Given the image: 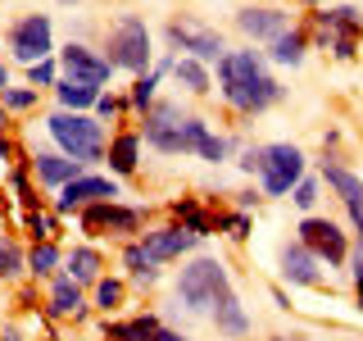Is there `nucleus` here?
<instances>
[{"instance_id":"obj_18","label":"nucleus","mask_w":363,"mask_h":341,"mask_svg":"<svg viewBox=\"0 0 363 341\" xmlns=\"http://www.w3.org/2000/svg\"><path fill=\"white\" fill-rule=\"evenodd\" d=\"M32 173H37V182H45V187H68L73 178L86 173V164H77V159H68V155H32Z\"/></svg>"},{"instance_id":"obj_20","label":"nucleus","mask_w":363,"mask_h":341,"mask_svg":"<svg viewBox=\"0 0 363 341\" xmlns=\"http://www.w3.org/2000/svg\"><path fill=\"white\" fill-rule=\"evenodd\" d=\"M213 328H218L223 337H245L250 332V314L241 310V301H236V291H227L218 305H213Z\"/></svg>"},{"instance_id":"obj_10","label":"nucleus","mask_w":363,"mask_h":341,"mask_svg":"<svg viewBox=\"0 0 363 341\" xmlns=\"http://www.w3.org/2000/svg\"><path fill=\"white\" fill-rule=\"evenodd\" d=\"M136 246H141L145 264H168V259L191 255V250L200 246V237L191 232V227H182V223H168V227H150V232H141Z\"/></svg>"},{"instance_id":"obj_12","label":"nucleus","mask_w":363,"mask_h":341,"mask_svg":"<svg viewBox=\"0 0 363 341\" xmlns=\"http://www.w3.org/2000/svg\"><path fill=\"white\" fill-rule=\"evenodd\" d=\"M141 210H132V205H118V200H100V205H86L82 210V227L91 237L100 232H118V237H132L141 232Z\"/></svg>"},{"instance_id":"obj_11","label":"nucleus","mask_w":363,"mask_h":341,"mask_svg":"<svg viewBox=\"0 0 363 341\" xmlns=\"http://www.w3.org/2000/svg\"><path fill=\"white\" fill-rule=\"evenodd\" d=\"M300 246L313 250L318 264H345L350 259V242H345V232H340V223L318 219V214H309V219L300 223Z\"/></svg>"},{"instance_id":"obj_44","label":"nucleus","mask_w":363,"mask_h":341,"mask_svg":"<svg viewBox=\"0 0 363 341\" xmlns=\"http://www.w3.org/2000/svg\"><path fill=\"white\" fill-rule=\"evenodd\" d=\"M0 341H23V337L14 332V328H5V332H0Z\"/></svg>"},{"instance_id":"obj_4","label":"nucleus","mask_w":363,"mask_h":341,"mask_svg":"<svg viewBox=\"0 0 363 341\" xmlns=\"http://www.w3.org/2000/svg\"><path fill=\"white\" fill-rule=\"evenodd\" d=\"M45 128H50V136L60 141V155L77 159V164H96V159H105V123L96 119V114H50L45 119Z\"/></svg>"},{"instance_id":"obj_22","label":"nucleus","mask_w":363,"mask_h":341,"mask_svg":"<svg viewBox=\"0 0 363 341\" xmlns=\"http://www.w3.org/2000/svg\"><path fill=\"white\" fill-rule=\"evenodd\" d=\"M64 269H68V278H73L77 287H86V282H100V278H105V273H100V269H105V259H100L96 246H77L73 255L64 259Z\"/></svg>"},{"instance_id":"obj_38","label":"nucleus","mask_w":363,"mask_h":341,"mask_svg":"<svg viewBox=\"0 0 363 341\" xmlns=\"http://www.w3.org/2000/svg\"><path fill=\"white\" fill-rule=\"evenodd\" d=\"M118 109H123V100H113V96H100L96 100V119H113Z\"/></svg>"},{"instance_id":"obj_29","label":"nucleus","mask_w":363,"mask_h":341,"mask_svg":"<svg viewBox=\"0 0 363 341\" xmlns=\"http://www.w3.org/2000/svg\"><path fill=\"white\" fill-rule=\"evenodd\" d=\"M60 264H64V255H60L55 242H37V246H32V255H28V273H32V278H50Z\"/></svg>"},{"instance_id":"obj_1","label":"nucleus","mask_w":363,"mask_h":341,"mask_svg":"<svg viewBox=\"0 0 363 341\" xmlns=\"http://www.w3.org/2000/svg\"><path fill=\"white\" fill-rule=\"evenodd\" d=\"M218 91L236 114H264L281 100V82L268 73L259 50H227L218 60Z\"/></svg>"},{"instance_id":"obj_47","label":"nucleus","mask_w":363,"mask_h":341,"mask_svg":"<svg viewBox=\"0 0 363 341\" xmlns=\"http://www.w3.org/2000/svg\"><path fill=\"white\" fill-rule=\"evenodd\" d=\"M0 132H5V105H0Z\"/></svg>"},{"instance_id":"obj_17","label":"nucleus","mask_w":363,"mask_h":341,"mask_svg":"<svg viewBox=\"0 0 363 341\" xmlns=\"http://www.w3.org/2000/svg\"><path fill=\"white\" fill-rule=\"evenodd\" d=\"M318 41L332 45L336 37H354V32L363 28V14L354 5H336V9H318Z\"/></svg>"},{"instance_id":"obj_26","label":"nucleus","mask_w":363,"mask_h":341,"mask_svg":"<svg viewBox=\"0 0 363 341\" xmlns=\"http://www.w3.org/2000/svg\"><path fill=\"white\" fill-rule=\"evenodd\" d=\"M173 77H177V87H186L191 96H209V68H204L200 60H173Z\"/></svg>"},{"instance_id":"obj_7","label":"nucleus","mask_w":363,"mask_h":341,"mask_svg":"<svg viewBox=\"0 0 363 341\" xmlns=\"http://www.w3.org/2000/svg\"><path fill=\"white\" fill-rule=\"evenodd\" d=\"M168 41H173L177 50H186V60H200V64H218L227 55L223 32L204 28V23H196V18H173L168 23Z\"/></svg>"},{"instance_id":"obj_3","label":"nucleus","mask_w":363,"mask_h":341,"mask_svg":"<svg viewBox=\"0 0 363 341\" xmlns=\"http://www.w3.org/2000/svg\"><path fill=\"white\" fill-rule=\"evenodd\" d=\"M245 173H259L268 196H291V187L304 178V151L291 141H272V146H250L241 159Z\"/></svg>"},{"instance_id":"obj_23","label":"nucleus","mask_w":363,"mask_h":341,"mask_svg":"<svg viewBox=\"0 0 363 341\" xmlns=\"http://www.w3.org/2000/svg\"><path fill=\"white\" fill-rule=\"evenodd\" d=\"M304 50H309V32H304V28H286L277 41H268V60L272 64H291L295 68L304 60Z\"/></svg>"},{"instance_id":"obj_25","label":"nucleus","mask_w":363,"mask_h":341,"mask_svg":"<svg viewBox=\"0 0 363 341\" xmlns=\"http://www.w3.org/2000/svg\"><path fill=\"white\" fill-rule=\"evenodd\" d=\"M159 332H164L159 314H136V318H128V323H109L113 341H155Z\"/></svg>"},{"instance_id":"obj_45","label":"nucleus","mask_w":363,"mask_h":341,"mask_svg":"<svg viewBox=\"0 0 363 341\" xmlns=\"http://www.w3.org/2000/svg\"><path fill=\"white\" fill-rule=\"evenodd\" d=\"M5 159H9V146H5V136H0V164H5Z\"/></svg>"},{"instance_id":"obj_30","label":"nucleus","mask_w":363,"mask_h":341,"mask_svg":"<svg viewBox=\"0 0 363 341\" xmlns=\"http://www.w3.org/2000/svg\"><path fill=\"white\" fill-rule=\"evenodd\" d=\"M118 305H123V282H118V278H100V282H96V310L113 314Z\"/></svg>"},{"instance_id":"obj_21","label":"nucleus","mask_w":363,"mask_h":341,"mask_svg":"<svg viewBox=\"0 0 363 341\" xmlns=\"http://www.w3.org/2000/svg\"><path fill=\"white\" fill-rule=\"evenodd\" d=\"M109 168L118 178H128V173H136V159H141V132H118L109 141Z\"/></svg>"},{"instance_id":"obj_36","label":"nucleus","mask_w":363,"mask_h":341,"mask_svg":"<svg viewBox=\"0 0 363 341\" xmlns=\"http://www.w3.org/2000/svg\"><path fill=\"white\" fill-rule=\"evenodd\" d=\"M28 227H32L37 242H55V219L45 210H28Z\"/></svg>"},{"instance_id":"obj_35","label":"nucleus","mask_w":363,"mask_h":341,"mask_svg":"<svg viewBox=\"0 0 363 341\" xmlns=\"http://www.w3.org/2000/svg\"><path fill=\"white\" fill-rule=\"evenodd\" d=\"M0 105H5V109H14V114H23V109H32V105H37V91H32V87H9L5 96H0Z\"/></svg>"},{"instance_id":"obj_15","label":"nucleus","mask_w":363,"mask_h":341,"mask_svg":"<svg viewBox=\"0 0 363 341\" xmlns=\"http://www.w3.org/2000/svg\"><path fill=\"white\" fill-rule=\"evenodd\" d=\"M236 28H241L250 41H277L281 32L291 28V18L281 14L277 5H250V9L236 14Z\"/></svg>"},{"instance_id":"obj_6","label":"nucleus","mask_w":363,"mask_h":341,"mask_svg":"<svg viewBox=\"0 0 363 341\" xmlns=\"http://www.w3.org/2000/svg\"><path fill=\"white\" fill-rule=\"evenodd\" d=\"M105 60L113 68H123V73H150V60H155V50H150V28H145V18H136V14H123L113 28L105 32Z\"/></svg>"},{"instance_id":"obj_27","label":"nucleus","mask_w":363,"mask_h":341,"mask_svg":"<svg viewBox=\"0 0 363 341\" xmlns=\"http://www.w3.org/2000/svg\"><path fill=\"white\" fill-rule=\"evenodd\" d=\"M164 73H173V60H159L150 73H141V77L132 82V96H128V100H132L136 114H145V105L155 100V87H159V77H164Z\"/></svg>"},{"instance_id":"obj_39","label":"nucleus","mask_w":363,"mask_h":341,"mask_svg":"<svg viewBox=\"0 0 363 341\" xmlns=\"http://www.w3.org/2000/svg\"><path fill=\"white\" fill-rule=\"evenodd\" d=\"M350 273H354V282H363V237H359V246L350 250Z\"/></svg>"},{"instance_id":"obj_5","label":"nucleus","mask_w":363,"mask_h":341,"mask_svg":"<svg viewBox=\"0 0 363 341\" xmlns=\"http://www.w3.org/2000/svg\"><path fill=\"white\" fill-rule=\"evenodd\" d=\"M232 291V278H227V264L213 255H196L177 278V301L186 305L191 314H209L223 296Z\"/></svg>"},{"instance_id":"obj_19","label":"nucleus","mask_w":363,"mask_h":341,"mask_svg":"<svg viewBox=\"0 0 363 341\" xmlns=\"http://www.w3.org/2000/svg\"><path fill=\"white\" fill-rule=\"evenodd\" d=\"M50 314L55 318H82L86 314V301H82V287H77L73 278H55V287H50Z\"/></svg>"},{"instance_id":"obj_31","label":"nucleus","mask_w":363,"mask_h":341,"mask_svg":"<svg viewBox=\"0 0 363 341\" xmlns=\"http://www.w3.org/2000/svg\"><path fill=\"white\" fill-rule=\"evenodd\" d=\"M18 273H23V250H18V242L0 237V278H18Z\"/></svg>"},{"instance_id":"obj_28","label":"nucleus","mask_w":363,"mask_h":341,"mask_svg":"<svg viewBox=\"0 0 363 341\" xmlns=\"http://www.w3.org/2000/svg\"><path fill=\"white\" fill-rule=\"evenodd\" d=\"M173 214L182 219V227H191L196 237H209L213 227H218V219H213L209 210H200L196 200H177V205H173Z\"/></svg>"},{"instance_id":"obj_43","label":"nucleus","mask_w":363,"mask_h":341,"mask_svg":"<svg viewBox=\"0 0 363 341\" xmlns=\"http://www.w3.org/2000/svg\"><path fill=\"white\" fill-rule=\"evenodd\" d=\"M155 341H186V337H177V332H168V328H164V332H159Z\"/></svg>"},{"instance_id":"obj_49","label":"nucleus","mask_w":363,"mask_h":341,"mask_svg":"<svg viewBox=\"0 0 363 341\" xmlns=\"http://www.w3.org/2000/svg\"><path fill=\"white\" fill-rule=\"evenodd\" d=\"M60 5H77V0H60Z\"/></svg>"},{"instance_id":"obj_9","label":"nucleus","mask_w":363,"mask_h":341,"mask_svg":"<svg viewBox=\"0 0 363 341\" xmlns=\"http://www.w3.org/2000/svg\"><path fill=\"white\" fill-rule=\"evenodd\" d=\"M60 73L68 77V82H82V87L105 91V82L113 77V64L105 60V55H96L91 45H82V41H68L64 50H60Z\"/></svg>"},{"instance_id":"obj_8","label":"nucleus","mask_w":363,"mask_h":341,"mask_svg":"<svg viewBox=\"0 0 363 341\" xmlns=\"http://www.w3.org/2000/svg\"><path fill=\"white\" fill-rule=\"evenodd\" d=\"M9 50H14V60H23V64L50 60V50H55V23L45 18V14H23L14 28H9Z\"/></svg>"},{"instance_id":"obj_42","label":"nucleus","mask_w":363,"mask_h":341,"mask_svg":"<svg viewBox=\"0 0 363 341\" xmlns=\"http://www.w3.org/2000/svg\"><path fill=\"white\" fill-rule=\"evenodd\" d=\"M268 341H309V337H300V332H291V337H286V332H281V337H268Z\"/></svg>"},{"instance_id":"obj_13","label":"nucleus","mask_w":363,"mask_h":341,"mask_svg":"<svg viewBox=\"0 0 363 341\" xmlns=\"http://www.w3.org/2000/svg\"><path fill=\"white\" fill-rule=\"evenodd\" d=\"M118 196V182L105 178V173H82L73 178L68 187H60V196H55V210L68 214V210H86V205H100V200H113Z\"/></svg>"},{"instance_id":"obj_41","label":"nucleus","mask_w":363,"mask_h":341,"mask_svg":"<svg viewBox=\"0 0 363 341\" xmlns=\"http://www.w3.org/2000/svg\"><path fill=\"white\" fill-rule=\"evenodd\" d=\"M5 91H9V68L0 64V96H5Z\"/></svg>"},{"instance_id":"obj_33","label":"nucleus","mask_w":363,"mask_h":341,"mask_svg":"<svg viewBox=\"0 0 363 341\" xmlns=\"http://www.w3.org/2000/svg\"><path fill=\"white\" fill-rule=\"evenodd\" d=\"M200 159H209V164H223V159L227 155H232V141H227V136H204V141H200V151H196Z\"/></svg>"},{"instance_id":"obj_37","label":"nucleus","mask_w":363,"mask_h":341,"mask_svg":"<svg viewBox=\"0 0 363 341\" xmlns=\"http://www.w3.org/2000/svg\"><path fill=\"white\" fill-rule=\"evenodd\" d=\"M227 237H236V242L250 237V219H245V214H232V219H227Z\"/></svg>"},{"instance_id":"obj_48","label":"nucleus","mask_w":363,"mask_h":341,"mask_svg":"<svg viewBox=\"0 0 363 341\" xmlns=\"http://www.w3.org/2000/svg\"><path fill=\"white\" fill-rule=\"evenodd\" d=\"M300 5H323V0H300Z\"/></svg>"},{"instance_id":"obj_34","label":"nucleus","mask_w":363,"mask_h":341,"mask_svg":"<svg viewBox=\"0 0 363 341\" xmlns=\"http://www.w3.org/2000/svg\"><path fill=\"white\" fill-rule=\"evenodd\" d=\"M318 187H323V182H318V178H300V182H295V187H291V200L300 205L304 214H309L313 205H318Z\"/></svg>"},{"instance_id":"obj_16","label":"nucleus","mask_w":363,"mask_h":341,"mask_svg":"<svg viewBox=\"0 0 363 341\" xmlns=\"http://www.w3.org/2000/svg\"><path fill=\"white\" fill-rule=\"evenodd\" d=\"M281 278L291 282V287H318L323 282V264H318V255L309 246H281Z\"/></svg>"},{"instance_id":"obj_2","label":"nucleus","mask_w":363,"mask_h":341,"mask_svg":"<svg viewBox=\"0 0 363 341\" xmlns=\"http://www.w3.org/2000/svg\"><path fill=\"white\" fill-rule=\"evenodd\" d=\"M204 136H209V123L196 119V114H182V105H173V100L145 114V141L159 155H196Z\"/></svg>"},{"instance_id":"obj_46","label":"nucleus","mask_w":363,"mask_h":341,"mask_svg":"<svg viewBox=\"0 0 363 341\" xmlns=\"http://www.w3.org/2000/svg\"><path fill=\"white\" fill-rule=\"evenodd\" d=\"M354 296H359V305H363V282H354Z\"/></svg>"},{"instance_id":"obj_40","label":"nucleus","mask_w":363,"mask_h":341,"mask_svg":"<svg viewBox=\"0 0 363 341\" xmlns=\"http://www.w3.org/2000/svg\"><path fill=\"white\" fill-rule=\"evenodd\" d=\"M255 205H259V196H255V191H241V196H236V210H255Z\"/></svg>"},{"instance_id":"obj_32","label":"nucleus","mask_w":363,"mask_h":341,"mask_svg":"<svg viewBox=\"0 0 363 341\" xmlns=\"http://www.w3.org/2000/svg\"><path fill=\"white\" fill-rule=\"evenodd\" d=\"M60 82V64L55 60H41V64H28V87L37 91V87H55Z\"/></svg>"},{"instance_id":"obj_14","label":"nucleus","mask_w":363,"mask_h":341,"mask_svg":"<svg viewBox=\"0 0 363 341\" xmlns=\"http://www.w3.org/2000/svg\"><path fill=\"white\" fill-rule=\"evenodd\" d=\"M323 182L336 191L340 200H345L350 223H354V232L363 237V178L354 173V168H345V164H336V159H327V164H323Z\"/></svg>"},{"instance_id":"obj_24","label":"nucleus","mask_w":363,"mask_h":341,"mask_svg":"<svg viewBox=\"0 0 363 341\" xmlns=\"http://www.w3.org/2000/svg\"><path fill=\"white\" fill-rule=\"evenodd\" d=\"M55 96H60V109H68V114H86V109H96V100L105 96V91H96V87H82V82H68V77H60V82H55Z\"/></svg>"}]
</instances>
